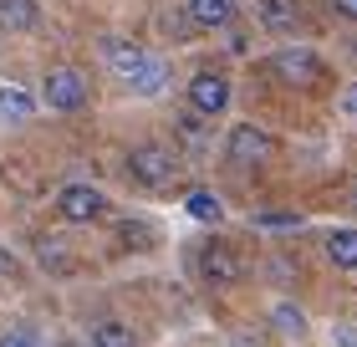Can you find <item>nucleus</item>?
<instances>
[{
  "label": "nucleus",
  "mask_w": 357,
  "mask_h": 347,
  "mask_svg": "<svg viewBox=\"0 0 357 347\" xmlns=\"http://www.w3.org/2000/svg\"><path fill=\"white\" fill-rule=\"evenodd\" d=\"M128 169H133V179L143 189H164L178 174V154H169V148H158V143H138L133 154H128Z\"/></svg>",
  "instance_id": "obj_1"
},
{
  "label": "nucleus",
  "mask_w": 357,
  "mask_h": 347,
  "mask_svg": "<svg viewBox=\"0 0 357 347\" xmlns=\"http://www.w3.org/2000/svg\"><path fill=\"white\" fill-rule=\"evenodd\" d=\"M56 209H61V220H72V225H92V220L107 214V194L92 189V184H67L56 194Z\"/></svg>",
  "instance_id": "obj_2"
},
{
  "label": "nucleus",
  "mask_w": 357,
  "mask_h": 347,
  "mask_svg": "<svg viewBox=\"0 0 357 347\" xmlns=\"http://www.w3.org/2000/svg\"><path fill=\"white\" fill-rule=\"evenodd\" d=\"M189 108L199 112V118H220V112L230 108V82L220 72H194L189 77Z\"/></svg>",
  "instance_id": "obj_3"
},
{
  "label": "nucleus",
  "mask_w": 357,
  "mask_h": 347,
  "mask_svg": "<svg viewBox=\"0 0 357 347\" xmlns=\"http://www.w3.org/2000/svg\"><path fill=\"white\" fill-rule=\"evenodd\" d=\"M46 103H52L56 112H77L87 103V77L77 67H56L52 77H46Z\"/></svg>",
  "instance_id": "obj_4"
},
{
  "label": "nucleus",
  "mask_w": 357,
  "mask_h": 347,
  "mask_svg": "<svg viewBox=\"0 0 357 347\" xmlns=\"http://www.w3.org/2000/svg\"><path fill=\"white\" fill-rule=\"evenodd\" d=\"M271 72L281 82H301V87H312V82L321 77V57L306 52V46H286V52L271 57Z\"/></svg>",
  "instance_id": "obj_5"
},
{
  "label": "nucleus",
  "mask_w": 357,
  "mask_h": 347,
  "mask_svg": "<svg viewBox=\"0 0 357 347\" xmlns=\"http://www.w3.org/2000/svg\"><path fill=\"white\" fill-rule=\"evenodd\" d=\"M271 148H275V143H271L255 123H240V128H230V138H225V154H230L235 163H245V169H250V163H266Z\"/></svg>",
  "instance_id": "obj_6"
},
{
  "label": "nucleus",
  "mask_w": 357,
  "mask_h": 347,
  "mask_svg": "<svg viewBox=\"0 0 357 347\" xmlns=\"http://www.w3.org/2000/svg\"><path fill=\"white\" fill-rule=\"evenodd\" d=\"M164 77H169L164 61H158V57H143L123 82H128V92H133V97H158V92H164Z\"/></svg>",
  "instance_id": "obj_7"
},
{
  "label": "nucleus",
  "mask_w": 357,
  "mask_h": 347,
  "mask_svg": "<svg viewBox=\"0 0 357 347\" xmlns=\"http://www.w3.org/2000/svg\"><path fill=\"white\" fill-rule=\"evenodd\" d=\"M255 15H261L266 31H296L301 26V6L296 0H255Z\"/></svg>",
  "instance_id": "obj_8"
},
{
  "label": "nucleus",
  "mask_w": 357,
  "mask_h": 347,
  "mask_svg": "<svg viewBox=\"0 0 357 347\" xmlns=\"http://www.w3.org/2000/svg\"><path fill=\"white\" fill-rule=\"evenodd\" d=\"M199 271H204V281H215V286H230V281H240L235 256H230V251H220V245H209V251L199 256Z\"/></svg>",
  "instance_id": "obj_9"
},
{
  "label": "nucleus",
  "mask_w": 357,
  "mask_h": 347,
  "mask_svg": "<svg viewBox=\"0 0 357 347\" xmlns=\"http://www.w3.org/2000/svg\"><path fill=\"white\" fill-rule=\"evenodd\" d=\"M36 26V0H0V31H31Z\"/></svg>",
  "instance_id": "obj_10"
},
{
  "label": "nucleus",
  "mask_w": 357,
  "mask_h": 347,
  "mask_svg": "<svg viewBox=\"0 0 357 347\" xmlns=\"http://www.w3.org/2000/svg\"><path fill=\"white\" fill-rule=\"evenodd\" d=\"M189 15H194L199 26H209V31H215V26H230L235 6H230V0H189Z\"/></svg>",
  "instance_id": "obj_11"
},
{
  "label": "nucleus",
  "mask_w": 357,
  "mask_h": 347,
  "mask_svg": "<svg viewBox=\"0 0 357 347\" xmlns=\"http://www.w3.org/2000/svg\"><path fill=\"white\" fill-rule=\"evenodd\" d=\"M327 256L342 271H357V230H332L327 235Z\"/></svg>",
  "instance_id": "obj_12"
},
{
  "label": "nucleus",
  "mask_w": 357,
  "mask_h": 347,
  "mask_svg": "<svg viewBox=\"0 0 357 347\" xmlns=\"http://www.w3.org/2000/svg\"><path fill=\"white\" fill-rule=\"evenodd\" d=\"M31 92H21V87H0V118H10V123H21V118H31Z\"/></svg>",
  "instance_id": "obj_13"
},
{
  "label": "nucleus",
  "mask_w": 357,
  "mask_h": 347,
  "mask_svg": "<svg viewBox=\"0 0 357 347\" xmlns=\"http://www.w3.org/2000/svg\"><path fill=\"white\" fill-rule=\"evenodd\" d=\"M92 347H133V332H128L123 322H97Z\"/></svg>",
  "instance_id": "obj_14"
},
{
  "label": "nucleus",
  "mask_w": 357,
  "mask_h": 347,
  "mask_svg": "<svg viewBox=\"0 0 357 347\" xmlns=\"http://www.w3.org/2000/svg\"><path fill=\"white\" fill-rule=\"evenodd\" d=\"M189 214H194V220H215V225H220L225 205H220V200H215L209 189H194V194H189Z\"/></svg>",
  "instance_id": "obj_15"
},
{
  "label": "nucleus",
  "mask_w": 357,
  "mask_h": 347,
  "mask_svg": "<svg viewBox=\"0 0 357 347\" xmlns=\"http://www.w3.org/2000/svg\"><path fill=\"white\" fill-rule=\"evenodd\" d=\"M107 57H112V67H118V72L128 77V72H133L149 52H143V46H128V41H112V46H107Z\"/></svg>",
  "instance_id": "obj_16"
},
{
  "label": "nucleus",
  "mask_w": 357,
  "mask_h": 347,
  "mask_svg": "<svg viewBox=\"0 0 357 347\" xmlns=\"http://www.w3.org/2000/svg\"><path fill=\"white\" fill-rule=\"evenodd\" d=\"M271 317H275V327H281V332H306V311L301 307H291V302H275V311H271Z\"/></svg>",
  "instance_id": "obj_17"
},
{
  "label": "nucleus",
  "mask_w": 357,
  "mask_h": 347,
  "mask_svg": "<svg viewBox=\"0 0 357 347\" xmlns=\"http://www.w3.org/2000/svg\"><path fill=\"white\" fill-rule=\"evenodd\" d=\"M41 260H46V266H52V271H61V276L72 271V256L61 251V240H41Z\"/></svg>",
  "instance_id": "obj_18"
},
{
  "label": "nucleus",
  "mask_w": 357,
  "mask_h": 347,
  "mask_svg": "<svg viewBox=\"0 0 357 347\" xmlns=\"http://www.w3.org/2000/svg\"><path fill=\"white\" fill-rule=\"evenodd\" d=\"M0 347H36V332H31V327H15V332L0 337Z\"/></svg>",
  "instance_id": "obj_19"
},
{
  "label": "nucleus",
  "mask_w": 357,
  "mask_h": 347,
  "mask_svg": "<svg viewBox=\"0 0 357 347\" xmlns=\"http://www.w3.org/2000/svg\"><path fill=\"white\" fill-rule=\"evenodd\" d=\"M15 276H21V260L10 251H0V281H15Z\"/></svg>",
  "instance_id": "obj_20"
},
{
  "label": "nucleus",
  "mask_w": 357,
  "mask_h": 347,
  "mask_svg": "<svg viewBox=\"0 0 357 347\" xmlns=\"http://www.w3.org/2000/svg\"><path fill=\"white\" fill-rule=\"evenodd\" d=\"M261 225H271V230H291V225H301L296 214H261Z\"/></svg>",
  "instance_id": "obj_21"
},
{
  "label": "nucleus",
  "mask_w": 357,
  "mask_h": 347,
  "mask_svg": "<svg viewBox=\"0 0 357 347\" xmlns=\"http://www.w3.org/2000/svg\"><path fill=\"white\" fill-rule=\"evenodd\" d=\"M332 347H357V327H337V332H332Z\"/></svg>",
  "instance_id": "obj_22"
},
{
  "label": "nucleus",
  "mask_w": 357,
  "mask_h": 347,
  "mask_svg": "<svg viewBox=\"0 0 357 347\" xmlns=\"http://www.w3.org/2000/svg\"><path fill=\"white\" fill-rule=\"evenodd\" d=\"M337 103H342V112H352V118H357V87H347L342 97H337Z\"/></svg>",
  "instance_id": "obj_23"
},
{
  "label": "nucleus",
  "mask_w": 357,
  "mask_h": 347,
  "mask_svg": "<svg viewBox=\"0 0 357 347\" xmlns=\"http://www.w3.org/2000/svg\"><path fill=\"white\" fill-rule=\"evenodd\" d=\"M332 10H337V15H352V21H357V0H332Z\"/></svg>",
  "instance_id": "obj_24"
}]
</instances>
